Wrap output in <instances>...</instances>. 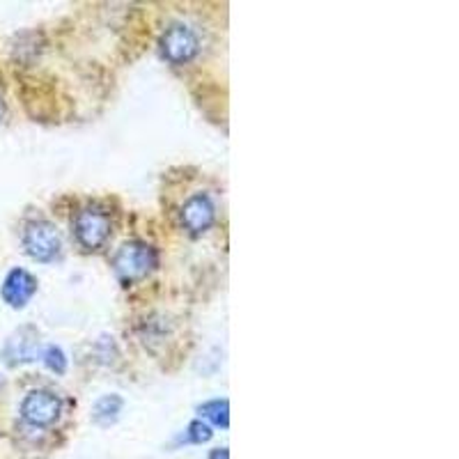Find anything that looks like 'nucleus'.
<instances>
[{
    "instance_id": "f257e3e1",
    "label": "nucleus",
    "mask_w": 459,
    "mask_h": 459,
    "mask_svg": "<svg viewBox=\"0 0 459 459\" xmlns=\"http://www.w3.org/2000/svg\"><path fill=\"white\" fill-rule=\"evenodd\" d=\"M159 266V251L147 241H126L113 255L115 276L125 287L143 281Z\"/></svg>"
},
{
    "instance_id": "f03ea898",
    "label": "nucleus",
    "mask_w": 459,
    "mask_h": 459,
    "mask_svg": "<svg viewBox=\"0 0 459 459\" xmlns=\"http://www.w3.org/2000/svg\"><path fill=\"white\" fill-rule=\"evenodd\" d=\"M110 232H113V221H110L108 212L97 207V204L83 207L74 219V237H76L81 248L88 253L104 248Z\"/></svg>"
},
{
    "instance_id": "7ed1b4c3",
    "label": "nucleus",
    "mask_w": 459,
    "mask_h": 459,
    "mask_svg": "<svg viewBox=\"0 0 459 459\" xmlns=\"http://www.w3.org/2000/svg\"><path fill=\"white\" fill-rule=\"evenodd\" d=\"M23 251L28 257H32L35 262H53L60 257L63 253V239H60V232H57L56 225L51 221H30V223L23 228L22 235Z\"/></svg>"
},
{
    "instance_id": "20e7f679",
    "label": "nucleus",
    "mask_w": 459,
    "mask_h": 459,
    "mask_svg": "<svg viewBox=\"0 0 459 459\" xmlns=\"http://www.w3.org/2000/svg\"><path fill=\"white\" fill-rule=\"evenodd\" d=\"M60 413H63V402L48 388H35L22 402L23 423L30 428H51L60 420Z\"/></svg>"
},
{
    "instance_id": "39448f33",
    "label": "nucleus",
    "mask_w": 459,
    "mask_h": 459,
    "mask_svg": "<svg viewBox=\"0 0 459 459\" xmlns=\"http://www.w3.org/2000/svg\"><path fill=\"white\" fill-rule=\"evenodd\" d=\"M159 48L170 65H186L198 56V35L186 23H172L159 39Z\"/></svg>"
},
{
    "instance_id": "423d86ee",
    "label": "nucleus",
    "mask_w": 459,
    "mask_h": 459,
    "mask_svg": "<svg viewBox=\"0 0 459 459\" xmlns=\"http://www.w3.org/2000/svg\"><path fill=\"white\" fill-rule=\"evenodd\" d=\"M179 219H182V225L186 232H191V235H204L216 221L214 200L209 198L207 194H194L182 204Z\"/></svg>"
},
{
    "instance_id": "0eeeda50",
    "label": "nucleus",
    "mask_w": 459,
    "mask_h": 459,
    "mask_svg": "<svg viewBox=\"0 0 459 459\" xmlns=\"http://www.w3.org/2000/svg\"><path fill=\"white\" fill-rule=\"evenodd\" d=\"M35 294L37 278L32 276L30 272H26V269H19V266L7 273L5 281H3V287H0V297H3V301L14 310L26 308Z\"/></svg>"
},
{
    "instance_id": "6e6552de",
    "label": "nucleus",
    "mask_w": 459,
    "mask_h": 459,
    "mask_svg": "<svg viewBox=\"0 0 459 459\" xmlns=\"http://www.w3.org/2000/svg\"><path fill=\"white\" fill-rule=\"evenodd\" d=\"M39 354V333L30 326L16 331L3 347V359L7 366H22V363H30Z\"/></svg>"
},
{
    "instance_id": "1a4fd4ad",
    "label": "nucleus",
    "mask_w": 459,
    "mask_h": 459,
    "mask_svg": "<svg viewBox=\"0 0 459 459\" xmlns=\"http://www.w3.org/2000/svg\"><path fill=\"white\" fill-rule=\"evenodd\" d=\"M122 409H125V400L117 393H110V395H101L100 400L94 402L92 407V420L100 428H110L113 423H117Z\"/></svg>"
},
{
    "instance_id": "9d476101",
    "label": "nucleus",
    "mask_w": 459,
    "mask_h": 459,
    "mask_svg": "<svg viewBox=\"0 0 459 459\" xmlns=\"http://www.w3.org/2000/svg\"><path fill=\"white\" fill-rule=\"evenodd\" d=\"M200 420L212 423L216 428H230V402L228 400H209L198 407Z\"/></svg>"
},
{
    "instance_id": "9b49d317",
    "label": "nucleus",
    "mask_w": 459,
    "mask_h": 459,
    "mask_svg": "<svg viewBox=\"0 0 459 459\" xmlns=\"http://www.w3.org/2000/svg\"><path fill=\"white\" fill-rule=\"evenodd\" d=\"M212 437H214V432H212V425L204 423V420H194V423L188 425L186 432L179 437V441H184V444H207V441H212Z\"/></svg>"
},
{
    "instance_id": "f8f14e48",
    "label": "nucleus",
    "mask_w": 459,
    "mask_h": 459,
    "mask_svg": "<svg viewBox=\"0 0 459 459\" xmlns=\"http://www.w3.org/2000/svg\"><path fill=\"white\" fill-rule=\"evenodd\" d=\"M42 359L44 366L51 372H56V375H65V372H67V356H65V351L60 350V347H56V344H48L47 350L42 351Z\"/></svg>"
},
{
    "instance_id": "ddd939ff",
    "label": "nucleus",
    "mask_w": 459,
    "mask_h": 459,
    "mask_svg": "<svg viewBox=\"0 0 459 459\" xmlns=\"http://www.w3.org/2000/svg\"><path fill=\"white\" fill-rule=\"evenodd\" d=\"M209 459H230L228 448H214L209 453Z\"/></svg>"
}]
</instances>
